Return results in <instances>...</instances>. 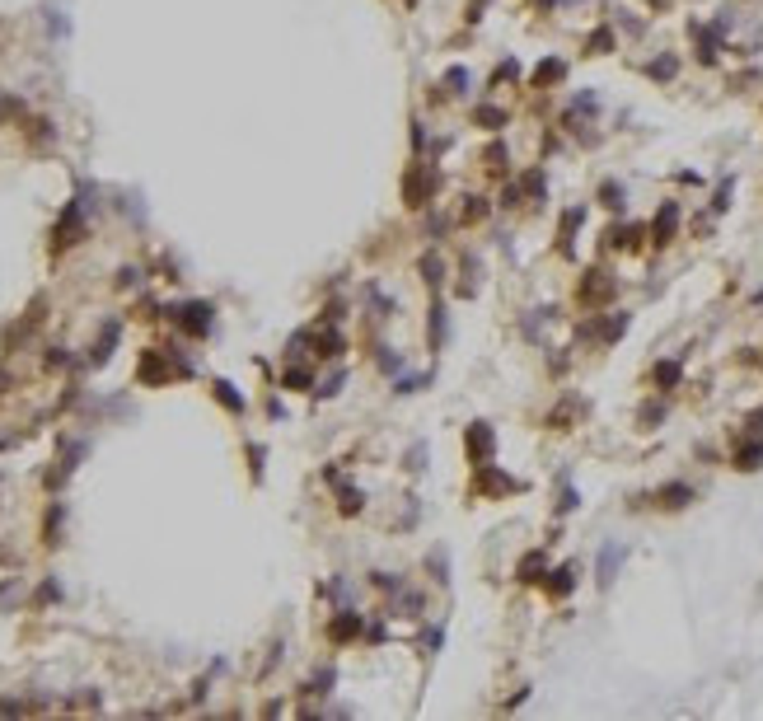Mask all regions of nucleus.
I'll list each match as a JSON object with an SVG mask.
<instances>
[{
    "label": "nucleus",
    "mask_w": 763,
    "mask_h": 721,
    "mask_svg": "<svg viewBox=\"0 0 763 721\" xmlns=\"http://www.w3.org/2000/svg\"><path fill=\"white\" fill-rule=\"evenodd\" d=\"M436 188H440V173H431V169H412V173L403 178V197H407V206H427Z\"/></svg>",
    "instance_id": "obj_1"
},
{
    "label": "nucleus",
    "mask_w": 763,
    "mask_h": 721,
    "mask_svg": "<svg viewBox=\"0 0 763 721\" xmlns=\"http://www.w3.org/2000/svg\"><path fill=\"white\" fill-rule=\"evenodd\" d=\"M80 235H85V215H80V202H70L66 215H61V220H56V230H52V248L80 244Z\"/></svg>",
    "instance_id": "obj_2"
},
{
    "label": "nucleus",
    "mask_w": 763,
    "mask_h": 721,
    "mask_svg": "<svg viewBox=\"0 0 763 721\" xmlns=\"http://www.w3.org/2000/svg\"><path fill=\"white\" fill-rule=\"evenodd\" d=\"M492 450H496V436L487 431V422H478V427H469V454L478 464H487L492 459Z\"/></svg>",
    "instance_id": "obj_3"
},
{
    "label": "nucleus",
    "mask_w": 763,
    "mask_h": 721,
    "mask_svg": "<svg viewBox=\"0 0 763 721\" xmlns=\"http://www.w3.org/2000/svg\"><path fill=\"white\" fill-rule=\"evenodd\" d=\"M178 314H183L178 324L188 328V333H206V328H211V304H202V300H197V304H183Z\"/></svg>",
    "instance_id": "obj_4"
},
{
    "label": "nucleus",
    "mask_w": 763,
    "mask_h": 721,
    "mask_svg": "<svg viewBox=\"0 0 763 721\" xmlns=\"http://www.w3.org/2000/svg\"><path fill=\"white\" fill-rule=\"evenodd\" d=\"M516 487H520V483L492 474V464H478V492H516Z\"/></svg>",
    "instance_id": "obj_5"
},
{
    "label": "nucleus",
    "mask_w": 763,
    "mask_h": 721,
    "mask_svg": "<svg viewBox=\"0 0 763 721\" xmlns=\"http://www.w3.org/2000/svg\"><path fill=\"white\" fill-rule=\"evenodd\" d=\"M609 291H614L609 272H590V282H581V300H604Z\"/></svg>",
    "instance_id": "obj_6"
},
{
    "label": "nucleus",
    "mask_w": 763,
    "mask_h": 721,
    "mask_svg": "<svg viewBox=\"0 0 763 721\" xmlns=\"http://www.w3.org/2000/svg\"><path fill=\"white\" fill-rule=\"evenodd\" d=\"M618 562H623V548H618V543H609L604 552H599V581H614V572H618Z\"/></svg>",
    "instance_id": "obj_7"
},
{
    "label": "nucleus",
    "mask_w": 763,
    "mask_h": 721,
    "mask_svg": "<svg viewBox=\"0 0 763 721\" xmlns=\"http://www.w3.org/2000/svg\"><path fill=\"white\" fill-rule=\"evenodd\" d=\"M674 220H679V211L674 206H661V215H656V244H670V235H674Z\"/></svg>",
    "instance_id": "obj_8"
},
{
    "label": "nucleus",
    "mask_w": 763,
    "mask_h": 721,
    "mask_svg": "<svg viewBox=\"0 0 763 721\" xmlns=\"http://www.w3.org/2000/svg\"><path fill=\"white\" fill-rule=\"evenodd\" d=\"M333 642H347V637H356L361 632V614H347V619H333Z\"/></svg>",
    "instance_id": "obj_9"
},
{
    "label": "nucleus",
    "mask_w": 763,
    "mask_h": 721,
    "mask_svg": "<svg viewBox=\"0 0 763 721\" xmlns=\"http://www.w3.org/2000/svg\"><path fill=\"white\" fill-rule=\"evenodd\" d=\"M112 342H117V324H108V328H103V338L94 342V365H103V360H108Z\"/></svg>",
    "instance_id": "obj_10"
},
{
    "label": "nucleus",
    "mask_w": 763,
    "mask_h": 721,
    "mask_svg": "<svg viewBox=\"0 0 763 721\" xmlns=\"http://www.w3.org/2000/svg\"><path fill=\"white\" fill-rule=\"evenodd\" d=\"M688 496H693V492H688L684 483H674V487H665V492H656V501H661V506H684Z\"/></svg>",
    "instance_id": "obj_11"
},
{
    "label": "nucleus",
    "mask_w": 763,
    "mask_h": 721,
    "mask_svg": "<svg viewBox=\"0 0 763 721\" xmlns=\"http://www.w3.org/2000/svg\"><path fill=\"white\" fill-rule=\"evenodd\" d=\"M215 398H220L230 412H239V407H244V398L235 394V384H225V380H215Z\"/></svg>",
    "instance_id": "obj_12"
},
{
    "label": "nucleus",
    "mask_w": 763,
    "mask_h": 721,
    "mask_svg": "<svg viewBox=\"0 0 763 721\" xmlns=\"http://www.w3.org/2000/svg\"><path fill=\"white\" fill-rule=\"evenodd\" d=\"M440 342H445V309L431 304V347H440Z\"/></svg>",
    "instance_id": "obj_13"
},
{
    "label": "nucleus",
    "mask_w": 763,
    "mask_h": 721,
    "mask_svg": "<svg viewBox=\"0 0 763 721\" xmlns=\"http://www.w3.org/2000/svg\"><path fill=\"white\" fill-rule=\"evenodd\" d=\"M539 572H543V552H529L520 562V581H539Z\"/></svg>",
    "instance_id": "obj_14"
},
{
    "label": "nucleus",
    "mask_w": 763,
    "mask_h": 721,
    "mask_svg": "<svg viewBox=\"0 0 763 721\" xmlns=\"http://www.w3.org/2000/svg\"><path fill=\"white\" fill-rule=\"evenodd\" d=\"M759 459H763V445H759V440H754V445H745V450L735 454V464H740V469H759Z\"/></svg>",
    "instance_id": "obj_15"
},
{
    "label": "nucleus",
    "mask_w": 763,
    "mask_h": 721,
    "mask_svg": "<svg viewBox=\"0 0 763 721\" xmlns=\"http://www.w3.org/2000/svg\"><path fill=\"white\" fill-rule=\"evenodd\" d=\"M19 113H23V103L14 99V94H0V127L10 122V117H19Z\"/></svg>",
    "instance_id": "obj_16"
},
{
    "label": "nucleus",
    "mask_w": 763,
    "mask_h": 721,
    "mask_svg": "<svg viewBox=\"0 0 763 721\" xmlns=\"http://www.w3.org/2000/svg\"><path fill=\"white\" fill-rule=\"evenodd\" d=\"M548 590H553V595H567V590H572V567H562V572H553Z\"/></svg>",
    "instance_id": "obj_17"
},
{
    "label": "nucleus",
    "mask_w": 763,
    "mask_h": 721,
    "mask_svg": "<svg viewBox=\"0 0 763 721\" xmlns=\"http://www.w3.org/2000/svg\"><path fill=\"white\" fill-rule=\"evenodd\" d=\"M487 215V202L483 197H469V206H464V220H483Z\"/></svg>",
    "instance_id": "obj_18"
},
{
    "label": "nucleus",
    "mask_w": 763,
    "mask_h": 721,
    "mask_svg": "<svg viewBox=\"0 0 763 721\" xmlns=\"http://www.w3.org/2000/svg\"><path fill=\"white\" fill-rule=\"evenodd\" d=\"M656 380H661V384H679V365H674V360L656 365Z\"/></svg>",
    "instance_id": "obj_19"
},
{
    "label": "nucleus",
    "mask_w": 763,
    "mask_h": 721,
    "mask_svg": "<svg viewBox=\"0 0 763 721\" xmlns=\"http://www.w3.org/2000/svg\"><path fill=\"white\" fill-rule=\"evenodd\" d=\"M557 75H562V61H543L534 80H539V85H548V80H557Z\"/></svg>",
    "instance_id": "obj_20"
},
{
    "label": "nucleus",
    "mask_w": 763,
    "mask_h": 721,
    "mask_svg": "<svg viewBox=\"0 0 763 721\" xmlns=\"http://www.w3.org/2000/svg\"><path fill=\"white\" fill-rule=\"evenodd\" d=\"M599 197H604V206H623V202H618V197H623V192H618V183H604V192H599Z\"/></svg>",
    "instance_id": "obj_21"
},
{
    "label": "nucleus",
    "mask_w": 763,
    "mask_h": 721,
    "mask_svg": "<svg viewBox=\"0 0 763 721\" xmlns=\"http://www.w3.org/2000/svg\"><path fill=\"white\" fill-rule=\"evenodd\" d=\"M445 80H449V85H454V94H464V85H469V75H464V70H449Z\"/></svg>",
    "instance_id": "obj_22"
},
{
    "label": "nucleus",
    "mask_w": 763,
    "mask_h": 721,
    "mask_svg": "<svg viewBox=\"0 0 763 721\" xmlns=\"http://www.w3.org/2000/svg\"><path fill=\"white\" fill-rule=\"evenodd\" d=\"M286 384H295V389H304V384H309V375H304V370H291V375H286Z\"/></svg>",
    "instance_id": "obj_23"
},
{
    "label": "nucleus",
    "mask_w": 763,
    "mask_h": 721,
    "mask_svg": "<svg viewBox=\"0 0 763 721\" xmlns=\"http://www.w3.org/2000/svg\"><path fill=\"white\" fill-rule=\"evenodd\" d=\"M0 384H5V370H0Z\"/></svg>",
    "instance_id": "obj_24"
}]
</instances>
